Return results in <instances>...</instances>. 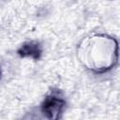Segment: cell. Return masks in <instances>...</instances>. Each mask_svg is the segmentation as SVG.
Returning a JSON list of instances; mask_svg holds the SVG:
<instances>
[{"instance_id": "6da1fadb", "label": "cell", "mask_w": 120, "mask_h": 120, "mask_svg": "<svg viewBox=\"0 0 120 120\" xmlns=\"http://www.w3.org/2000/svg\"><path fill=\"white\" fill-rule=\"evenodd\" d=\"M64 103L61 99L51 97L48 98L43 105V112L46 113L50 118H57L59 115V112L62 110Z\"/></svg>"}, {"instance_id": "7a4b0ae2", "label": "cell", "mask_w": 120, "mask_h": 120, "mask_svg": "<svg viewBox=\"0 0 120 120\" xmlns=\"http://www.w3.org/2000/svg\"><path fill=\"white\" fill-rule=\"evenodd\" d=\"M37 52H38V47L36 45L29 44V45H26L23 48V53H27L29 55H33L34 53H37Z\"/></svg>"}]
</instances>
